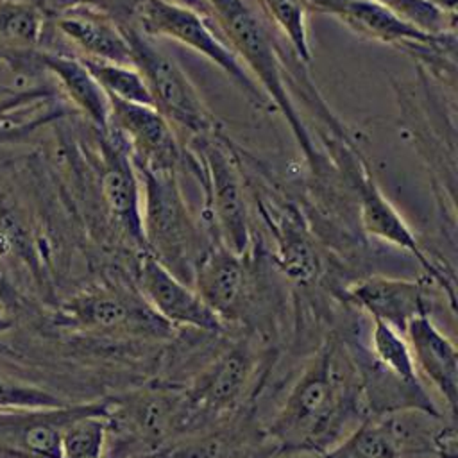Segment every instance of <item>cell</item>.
<instances>
[{
	"instance_id": "obj_20",
	"label": "cell",
	"mask_w": 458,
	"mask_h": 458,
	"mask_svg": "<svg viewBox=\"0 0 458 458\" xmlns=\"http://www.w3.org/2000/svg\"><path fill=\"white\" fill-rule=\"evenodd\" d=\"M360 220L369 234L385 240L415 256V259L426 270L429 279L437 281L445 290L451 304L454 306L453 281L426 256L408 224L388 202V199L383 195V191L377 188L370 175H365L360 181Z\"/></svg>"
},
{
	"instance_id": "obj_5",
	"label": "cell",
	"mask_w": 458,
	"mask_h": 458,
	"mask_svg": "<svg viewBox=\"0 0 458 458\" xmlns=\"http://www.w3.org/2000/svg\"><path fill=\"white\" fill-rule=\"evenodd\" d=\"M131 48V63L141 75L152 107L170 123L195 138L209 134L211 114L179 63L132 25H122Z\"/></svg>"
},
{
	"instance_id": "obj_34",
	"label": "cell",
	"mask_w": 458,
	"mask_h": 458,
	"mask_svg": "<svg viewBox=\"0 0 458 458\" xmlns=\"http://www.w3.org/2000/svg\"><path fill=\"white\" fill-rule=\"evenodd\" d=\"M9 313H11V311H9L5 306L0 304V333L5 331V329L11 326V318L7 317Z\"/></svg>"
},
{
	"instance_id": "obj_24",
	"label": "cell",
	"mask_w": 458,
	"mask_h": 458,
	"mask_svg": "<svg viewBox=\"0 0 458 458\" xmlns=\"http://www.w3.org/2000/svg\"><path fill=\"white\" fill-rule=\"evenodd\" d=\"M370 349L376 363L383 370L404 383H420L404 335L381 320H372Z\"/></svg>"
},
{
	"instance_id": "obj_9",
	"label": "cell",
	"mask_w": 458,
	"mask_h": 458,
	"mask_svg": "<svg viewBox=\"0 0 458 458\" xmlns=\"http://www.w3.org/2000/svg\"><path fill=\"white\" fill-rule=\"evenodd\" d=\"M197 148L208 174L209 209L222 245L243 254L249 245V218L236 165L227 148L209 134L197 136Z\"/></svg>"
},
{
	"instance_id": "obj_10",
	"label": "cell",
	"mask_w": 458,
	"mask_h": 458,
	"mask_svg": "<svg viewBox=\"0 0 458 458\" xmlns=\"http://www.w3.org/2000/svg\"><path fill=\"white\" fill-rule=\"evenodd\" d=\"M109 129L125 143L132 165L148 172H175L179 145L172 125L150 106L109 97Z\"/></svg>"
},
{
	"instance_id": "obj_30",
	"label": "cell",
	"mask_w": 458,
	"mask_h": 458,
	"mask_svg": "<svg viewBox=\"0 0 458 458\" xmlns=\"http://www.w3.org/2000/svg\"><path fill=\"white\" fill-rule=\"evenodd\" d=\"M456 428L454 424H442L433 431L431 437V454L433 458H456L458 444H456Z\"/></svg>"
},
{
	"instance_id": "obj_17",
	"label": "cell",
	"mask_w": 458,
	"mask_h": 458,
	"mask_svg": "<svg viewBox=\"0 0 458 458\" xmlns=\"http://www.w3.org/2000/svg\"><path fill=\"white\" fill-rule=\"evenodd\" d=\"M193 284V290L220 320H234L243 313L249 276L242 254L222 243L204 252L195 265Z\"/></svg>"
},
{
	"instance_id": "obj_29",
	"label": "cell",
	"mask_w": 458,
	"mask_h": 458,
	"mask_svg": "<svg viewBox=\"0 0 458 458\" xmlns=\"http://www.w3.org/2000/svg\"><path fill=\"white\" fill-rule=\"evenodd\" d=\"M145 0H41V9L52 16L68 9H91L111 16L120 25H131Z\"/></svg>"
},
{
	"instance_id": "obj_8",
	"label": "cell",
	"mask_w": 458,
	"mask_h": 458,
	"mask_svg": "<svg viewBox=\"0 0 458 458\" xmlns=\"http://www.w3.org/2000/svg\"><path fill=\"white\" fill-rule=\"evenodd\" d=\"M109 401L41 410H0V458H61V433L86 413H107Z\"/></svg>"
},
{
	"instance_id": "obj_19",
	"label": "cell",
	"mask_w": 458,
	"mask_h": 458,
	"mask_svg": "<svg viewBox=\"0 0 458 458\" xmlns=\"http://www.w3.org/2000/svg\"><path fill=\"white\" fill-rule=\"evenodd\" d=\"M404 338L410 345L417 374L420 372L440 394L451 419L458 403V354L453 340L440 331L431 315H419L406 326Z\"/></svg>"
},
{
	"instance_id": "obj_7",
	"label": "cell",
	"mask_w": 458,
	"mask_h": 458,
	"mask_svg": "<svg viewBox=\"0 0 458 458\" xmlns=\"http://www.w3.org/2000/svg\"><path fill=\"white\" fill-rule=\"evenodd\" d=\"M55 324L100 335H166L161 320L141 295L109 284L84 288L64 299L55 311Z\"/></svg>"
},
{
	"instance_id": "obj_6",
	"label": "cell",
	"mask_w": 458,
	"mask_h": 458,
	"mask_svg": "<svg viewBox=\"0 0 458 458\" xmlns=\"http://www.w3.org/2000/svg\"><path fill=\"white\" fill-rule=\"evenodd\" d=\"M131 25L152 39L165 38L195 50L225 72L247 97L258 104L268 102L211 18L163 0H145Z\"/></svg>"
},
{
	"instance_id": "obj_23",
	"label": "cell",
	"mask_w": 458,
	"mask_h": 458,
	"mask_svg": "<svg viewBox=\"0 0 458 458\" xmlns=\"http://www.w3.org/2000/svg\"><path fill=\"white\" fill-rule=\"evenodd\" d=\"M48 32V16L27 2L0 4V61L13 64L32 50H43Z\"/></svg>"
},
{
	"instance_id": "obj_3",
	"label": "cell",
	"mask_w": 458,
	"mask_h": 458,
	"mask_svg": "<svg viewBox=\"0 0 458 458\" xmlns=\"http://www.w3.org/2000/svg\"><path fill=\"white\" fill-rule=\"evenodd\" d=\"M211 20L225 38L231 50L256 81L268 102L288 122L297 143L308 159H315V150L306 125L297 113L284 84L281 61L259 13L249 0H206Z\"/></svg>"
},
{
	"instance_id": "obj_31",
	"label": "cell",
	"mask_w": 458,
	"mask_h": 458,
	"mask_svg": "<svg viewBox=\"0 0 458 458\" xmlns=\"http://www.w3.org/2000/svg\"><path fill=\"white\" fill-rule=\"evenodd\" d=\"M0 304L5 306L9 311L16 310L21 304V293L2 265H0Z\"/></svg>"
},
{
	"instance_id": "obj_26",
	"label": "cell",
	"mask_w": 458,
	"mask_h": 458,
	"mask_svg": "<svg viewBox=\"0 0 458 458\" xmlns=\"http://www.w3.org/2000/svg\"><path fill=\"white\" fill-rule=\"evenodd\" d=\"M81 61L86 64V68L91 72V75L100 84V88L107 93V97L152 107L148 89L134 66L93 61V59H81Z\"/></svg>"
},
{
	"instance_id": "obj_12",
	"label": "cell",
	"mask_w": 458,
	"mask_h": 458,
	"mask_svg": "<svg viewBox=\"0 0 458 458\" xmlns=\"http://www.w3.org/2000/svg\"><path fill=\"white\" fill-rule=\"evenodd\" d=\"M136 283L141 299L170 327L181 326L211 333L220 329L222 320L199 293L148 252L140 259Z\"/></svg>"
},
{
	"instance_id": "obj_14",
	"label": "cell",
	"mask_w": 458,
	"mask_h": 458,
	"mask_svg": "<svg viewBox=\"0 0 458 458\" xmlns=\"http://www.w3.org/2000/svg\"><path fill=\"white\" fill-rule=\"evenodd\" d=\"M48 32L72 48L70 55L132 66L123 27L107 14L91 9H68L48 16Z\"/></svg>"
},
{
	"instance_id": "obj_33",
	"label": "cell",
	"mask_w": 458,
	"mask_h": 458,
	"mask_svg": "<svg viewBox=\"0 0 458 458\" xmlns=\"http://www.w3.org/2000/svg\"><path fill=\"white\" fill-rule=\"evenodd\" d=\"M163 2H168V4H175V5H181V7H186V9H191V11H197L208 18H211V11H209V5L206 0H163Z\"/></svg>"
},
{
	"instance_id": "obj_25",
	"label": "cell",
	"mask_w": 458,
	"mask_h": 458,
	"mask_svg": "<svg viewBox=\"0 0 458 458\" xmlns=\"http://www.w3.org/2000/svg\"><path fill=\"white\" fill-rule=\"evenodd\" d=\"M107 413H86L61 433V458H104L107 447Z\"/></svg>"
},
{
	"instance_id": "obj_4",
	"label": "cell",
	"mask_w": 458,
	"mask_h": 458,
	"mask_svg": "<svg viewBox=\"0 0 458 458\" xmlns=\"http://www.w3.org/2000/svg\"><path fill=\"white\" fill-rule=\"evenodd\" d=\"M141 181L143 245L159 263L186 283L193 279L197 231L175 181V172L138 170Z\"/></svg>"
},
{
	"instance_id": "obj_35",
	"label": "cell",
	"mask_w": 458,
	"mask_h": 458,
	"mask_svg": "<svg viewBox=\"0 0 458 458\" xmlns=\"http://www.w3.org/2000/svg\"><path fill=\"white\" fill-rule=\"evenodd\" d=\"M5 2H27V4H36L41 7V0H0V4H5Z\"/></svg>"
},
{
	"instance_id": "obj_18",
	"label": "cell",
	"mask_w": 458,
	"mask_h": 458,
	"mask_svg": "<svg viewBox=\"0 0 458 458\" xmlns=\"http://www.w3.org/2000/svg\"><path fill=\"white\" fill-rule=\"evenodd\" d=\"M352 304L404 335L406 326L419 315H429L426 286L420 281L372 276L347 288Z\"/></svg>"
},
{
	"instance_id": "obj_1",
	"label": "cell",
	"mask_w": 458,
	"mask_h": 458,
	"mask_svg": "<svg viewBox=\"0 0 458 458\" xmlns=\"http://www.w3.org/2000/svg\"><path fill=\"white\" fill-rule=\"evenodd\" d=\"M360 367L338 342L327 344L304 369L268 426L284 453H322L369 415Z\"/></svg>"
},
{
	"instance_id": "obj_13",
	"label": "cell",
	"mask_w": 458,
	"mask_h": 458,
	"mask_svg": "<svg viewBox=\"0 0 458 458\" xmlns=\"http://www.w3.org/2000/svg\"><path fill=\"white\" fill-rule=\"evenodd\" d=\"M193 417L195 411L186 394L148 390L122 401H109L106 420L107 426L154 445L179 431Z\"/></svg>"
},
{
	"instance_id": "obj_16",
	"label": "cell",
	"mask_w": 458,
	"mask_h": 458,
	"mask_svg": "<svg viewBox=\"0 0 458 458\" xmlns=\"http://www.w3.org/2000/svg\"><path fill=\"white\" fill-rule=\"evenodd\" d=\"M424 411L408 410L386 415H369L333 447L313 458H403L413 440H422V431L413 426Z\"/></svg>"
},
{
	"instance_id": "obj_2",
	"label": "cell",
	"mask_w": 458,
	"mask_h": 458,
	"mask_svg": "<svg viewBox=\"0 0 458 458\" xmlns=\"http://www.w3.org/2000/svg\"><path fill=\"white\" fill-rule=\"evenodd\" d=\"M52 256L43 168L34 152L0 156V265L18 277L45 284Z\"/></svg>"
},
{
	"instance_id": "obj_21",
	"label": "cell",
	"mask_w": 458,
	"mask_h": 458,
	"mask_svg": "<svg viewBox=\"0 0 458 458\" xmlns=\"http://www.w3.org/2000/svg\"><path fill=\"white\" fill-rule=\"evenodd\" d=\"M252 374V354L242 347L222 352L186 392L195 415L222 413L233 410L249 385Z\"/></svg>"
},
{
	"instance_id": "obj_15",
	"label": "cell",
	"mask_w": 458,
	"mask_h": 458,
	"mask_svg": "<svg viewBox=\"0 0 458 458\" xmlns=\"http://www.w3.org/2000/svg\"><path fill=\"white\" fill-rule=\"evenodd\" d=\"M100 193L111 216L132 240L143 243L141 234V182L131 154L118 134L100 132Z\"/></svg>"
},
{
	"instance_id": "obj_32",
	"label": "cell",
	"mask_w": 458,
	"mask_h": 458,
	"mask_svg": "<svg viewBox=\"0 0 458 458\" xmlns=\"http://www.w3.org/2000/svg\"><path fill=\"white\" fill-rule=\"evenodd\" d=\"M426 5L435 9L437 13L444 14L449 20H454L456 14V0H422Z\"/></svg>"
},
{
	"instance_id": "obj_28",
	"label": "cell",
	"mask_w": 458,
	"mask_h": 458,
	"mask_svg": "<svg viewBox=\"0 0 458 458\" xmlns=\"http://www.w3.org/2000/svg\"><path fill=\"white\" fill-rule=\"evenodd\" d=\"M63 404L66 403L52 392L0 372V410H41Z\"/></svg>"
},
{
	"instance_id": "obj_27",
	"label": "cell",
	"mask_w": 458,
	"mask_h": 458,
	"mask_svg": "<svg viewBox=\"0 0 458 458\" xmlns=\"http://www.w3.org/2000/svg\"><path fill=\"white\" fill-rule=\"evenodd\" d=\"M261 9L284 34L301 61L310 63L311 50L308 39V5L306 0H258Z\"/></svg>"
},
{
	"instance_id": "obj_22",
	"label": "cell",
	"mask_w": 458,
	"mask_h": 458,
	"mask_svg": "<svg viewBox=\"0 0 458 458\" xmlns=\"http://www.w3.org/2000/svg\"><path fill=\"white\" fill-rule=\"evenodd\" d=\"M39 63L52 77L61 98L88 118L98 132H107L111 102L86 64L70 54L39 50Z\"/></svg>"
},
{
	"instance_id": "obj_11",
	"label": "cell",
	"mask_w": 458,
	"mask_h": 458,
	"mask_svg": "<svg viewBox=\"0 0 458 458\" xmlns=\"http://www.w3.org/2000/svg\"><path fill=\"white\" fill-rule=\"evenodd\" d=\"M308 11L331 14L358 36L397 45L404 48H424L438 45L453 34H435L420 29L379 0H306Z\"/></svg>"
}]
</instances>
